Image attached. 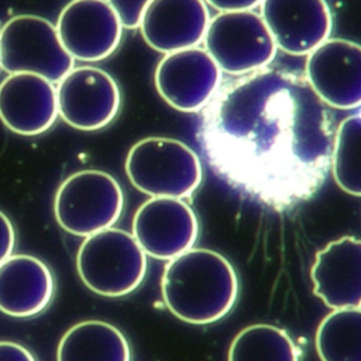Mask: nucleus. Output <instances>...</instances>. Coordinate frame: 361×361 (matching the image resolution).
<instances>
[{
	"label": "nucleus",
	"instance_id": "obj_17",
	"mask_svg": "<svg viewBox=\"0 0 361 361\" xmlns=\"http://www.w3.org/2000/svg\"><path fill=\"white\" fill-rule=\"evenodd\" d=\"M54 282L46 264L32 255H11L0 265V308L8 316H35L47 307Z\"/></svg>",
	"mask_w": 361,
	"mask_h": 361
},
{
	"label": "nucleus",
	"instance_id": "obj_13",
	"mask_svg": "<svg viewBox=\"0 0 361 361\" xmlns=\"http://www.w3.org/2000/svg\"><path fill=\"white\" fill-rule=\"evenodd\" d=\"M262 17L276 46L292 56H306L328 40L333 18L323 0H265Z\"/></svg>",
	"mask_w": 361,
	"mask_h": 361
},
{
	"label": "nucleus",
	"instance_id": "obj_9",
	"mask_svg": "<svg viewBox=\"0 0 361 361\" xmlns=\"http://www.w3.org/2000/svg\"><path fill=\"white\" fill-rule=\"evenodd\" d=\"M157 90L178 111L200 112L222 82V70L206 49H183L165 54L154 75Z\"/></svg>",
	"mask_w": 361,
	"mask_h": 361
},
{
	"label": "nucleus",
	"instance_id": "obj_25",
	"mask_svg": "<svg viewBox=\"0 0 361 361\" xmlns=\"http://www.w3.org/2000/svg\"><path fill=\"white\" fill-rule=\"evenodd\" d=\"M0 359L1 361H34L33 355L21 345L3 341L0 345Z\"/></svg>",
	"mask_w": 361,
	"mask_h": 361
},
{
	"label": "nucleus",
	"instance_id": "obj_14",
	"mask_svg": "<svg viewBox=\"0 0 361 361\" xmlns=\"http://www.w3.org/2000/svg\"><path fill=\"white\" fill-rule=\"evenodd\" d=\"M209 8L202 0H149L141 33L149 47L170 54L193 49L205 39Z\"/></svg>",
	"mask_w": 361,
	"mask_h": 361
},
{
	"label": "nucleus",
	"instance_id": "obj_5",
	"mask_svg": "<svg viewBox=\"0 0 361 361\" xmlns=\"http://www.w3.org/2000/svg\"><path fill=\"white\" fill-rule=\"evenodd\" d=\"M0 64L8 74H35L61 82L74 68L57 27L35 15L8 20L0 34Z\"/></svg>",
	"mask_w": 361,
	"mask_h": 361
},
{
	"label": "nucleus",
	"instance_id": "obj_20",
	"mask_svg": "<svg viewBox=\"0 0 361 361\" xmlns=\"http://www.w3.org/2000/svg\"><path fill=\"white\" fill-rule=\"evenodd\" d=\"M230 361H296L301 352L282 329L257 324L243 329L230 345Z\"/></svg>",
	"mask_w": 361,
	"mask_h": 361
},
{
	"label": "nucleus",
	"instance_id": "obj_12",
	"mask_svg": "<svg viewBox=\"0 0 361 361\" xmlns=\"http://www.w3.org/2000/svg\"><path fill=\"white\" fill-rule=\"evenodd\" d=\"M58 34L70 56L81 62H99L118 47L122 25L109 1L75 0L59 15Z\"/></svg>",
	"mask_w": 361,
	"mask_h": 361
},
{
	"label": "nucleus",
	"instance_id": "obj_8",
	"mask_svg": "<svg viewBox=\"0 0 361 361\" xmlns=\"http://www.w3.org/2000/svg\"><path fill=\"white\" fill-rule=\"evenodd\" d=\"M57 98L63 121L83 132L106 127L121 106V92L115 78L95 66L71 70L58 85Z\"/></svg>",
	"mask_w": 361,
	"mask_h": 361
},
{
	"label": "nucleus",
	"instance_id": "obj_24",
	"mask_svg": "<svg viewBox=\"0 0 361 361\" xmlns=\"http://www.w3.org/2000/svg\"><path fill=\"white\" fill-rule=\"evenodd\" d=\"M0 228H1V255H0V260L3 262L8 257H11L13 246H15V230H13V224L10 222L4 212L0 214Z\"/></svg>",
	"mask_w": 361,
	"mask_h": 361
},
{
	"label": "nucleus",
	"instance_id": "obj_6",
	"mask_svg": "<svg viewBox=\"0 0 361 361\" xmlns=\"http://www.w3.org/2000/svg\"><path fill=\"white\" fill-rule=\"evenodd\" d=\"M123 202L122 188L110 173L82 170L58 188L54 214L66 231L87 238L111 228L122 214Z\"/></svg>",
	"mask_w": 361,
	"mask_h": 361
},
{
	"label": "nucleus",
	"instance_id": "obj_3",
	"mask_svg": "<svg viewBox=\"0 0 361 361\" xmlns=\"http://www.w3.org/2000/svg\"><path fill=\"white\" fill-rule=\"evenodd\" d=\"M76 267L92 292L118 298L135 290L144 281L147 258L134 235L109 228L87 236L78 250Z\"/></svg>",
	"mask_w": 361,
	"mask_h": 361
},
{
	"label": "nucleus",
	"instance_id": "obj_18",
	"mask_svg": "<svg viewBox=\"0 0 361 361\" xmlns=\"http://www.w3.org/2000/svg\"><path fill=\"white\" fill-rule=\"evenodd\" d=\"M59 361H129L127 338L106 322L86 320L74 325L59 342Z\"/></svg>",
	"mask_w": 361,
	"mask_h": 361
},
{
	"label": "nucleus",
	"instance_id": "obj_11",
	"mask_svg": "<svg viewBox=\"0 0 361 361\" xmlns=\"http://www.w3.org/2000/svg\"><path fill=\"white\" fill-rule=\"evenodd\" d=\"M305 78L329 107L353 110L361 103V47L345 39H328L307 54Z\"/></svg>",
	"mask_w": 361,
	"mask_h": 361
},
{
	"label": "nucleus",
	"instance_id": "obj_7",
	"mask_svg": "<svg viewBox=\"0 0 361 361\" xmlns=\"http://www.w3.org/2000/svg\"><path fill=\"white\" fill-rule=\"evenodd\" d=\"M206 52L226 74L241 76L269 66L277 52L262 15L223 13L212 18L205 35Z\"/></svg>",
	"mask_w": 361,
	"mask_h": 361
},
{
	"label": "nucleus",
	"instance_id": "obj_19",
	"mask_svg": "<svg viewBox=\"0 0 361 361\" xmlns=\"http://www.w3.org/2000/svg\"><path fill=\"white\" fill-rule=\"evenodd\" d=\"M316 348L323 361H361V308H338L325 317Z\"/></svg>",
	"mask_w": 361,
	"mask_h": 361
},
{
	"label": "nucleus",
	"instance_id": "obj_10",
	"mask_svg": "<svg viewBox=\"0 0 361 361\" xmlns=\"http://www.w3.org/2000/svg\"><path fill=\"white\" fill-rule=\"evenodd\" d=\"M199 223L192 207L175 197H151L133 219V235L146 255L171 260L197 241Z\"/></svg>",
	"mask_w": 361,
	"mask_h": 361
},
{
	"label": "nucleus",
	"instance_id": "obj_22",
	"mask_svg": "<svg viewBox=\"0 0 361 361\" xmlns=\"http://www.w3.org/2000/svg\"><path fill=\"white\" fill-rule=\"evenodd\" d=\"M109 3L118 17L122 28L136 29L142 25L149 0H112Z\"/></svg>",
	"mask_w": 361,
	"mask_h": 361
},
{
	"label": "nucleus",
	"instance_id": "obj_21",
	"mask_svg": "<svg viewBox=\"0 0 361 361\" xmlns=\"http://www.w3.org/2000/svg\"><path fill=\"white\" fill-rule=\"evenodd\" d=\"M331 169L337 185L345 193L361 195V115L349 116L336 128Z\"/></svg>",
	"mask_w": 361,
	"mask_h": 361
},
{
	"label": "nucleus",
	"instance_id": "obj_15",
	"mask_svg": "<svg viewBox=\"0 0 361 361\" xmlns=\"http://www.w3.org/2000/svg\"><path fill=\"white\" fill-rule=\"evenodd\" d=\"M57 90L47 78L35 74H13L0 87V117L11 132L39 135L56 122Z\"/></svg>",
	"mask_w": 361,
	"mask_h": 361
},
{
	"label": "nucleus",
	"instance_id": "obj_16",
	"mask_svg": "<svg viewBox=\"0 0 361 361\" xmlns=\"http://www.w3.org/2000/svg\"><path fill=\"white\" fill-rule=\"evenodd\" d=\"M311 279L314 284V295L323 300L328 307H360V240L345 236L319 250Z\"/></svg>",
	"mask_w": 361,
	"mask_h": 361
},
{
	"label": "nucleus",
	"instance_id": "obj_1",
	"mask_svg": "<svg viewBox=\"0 0 361 361\" xmlns=\"http://www.w3.org/2000/svg\"><path fill=\"white\" fill-rule=\"evenodd\" d=\"M335 135L333 111L305 75L277 66L218 87L197 133L218 177L276 211L318 193L331 169Z\"/></svg>",
	"mask_w": 361,
	"mask_h": 361
},
{
	"label": "nucleus",
	"instance_id": "obj_23",
	"mask_svg": "<svg viewBox=\"0 0 361 361\" xmlns=\"http://www.w3.org/2000/svg\"><path fill=\"white\" fill-rule=\"evenodd\" d=\"M209 5L223 13H243L262 4L259 0H209Z\"/></svg>",
	"mask_w": 361,
	"mask_h": 361
},
{
	"label": "nucleus",
	"instance_id": "obj_2",
	"mask_svg": "<svg viewBox=\"0 0 361 361\" xmlns=\"http://www.w3.org/2000/svg\"><path fill=\"white\" fill-rule=\"evenodd\" d=\"M238 275L214 250L190 248L171 259L161 279V295L178 319L206 325L222 319L238 299Z\"/></svg>",
	"mask_w": 361,
	"mask_h": 361
},
{
	"label": "nucleus",
	"instance_id": "obj_4",
	"mask_svg": "<svg viewBox=\"0 0 361 361\" xmlns=\"http://www.w3.org/2000/svg\"><path fill=\"white\" fill-rule=\"evenodd\" d=\"M132 185L151 197H188L202 183L200 159L178 140L147 137L133 146L126 160Z\"/></svg>",
	"mask_w": 361,
	"mask_h": 361
}]
</instances>
